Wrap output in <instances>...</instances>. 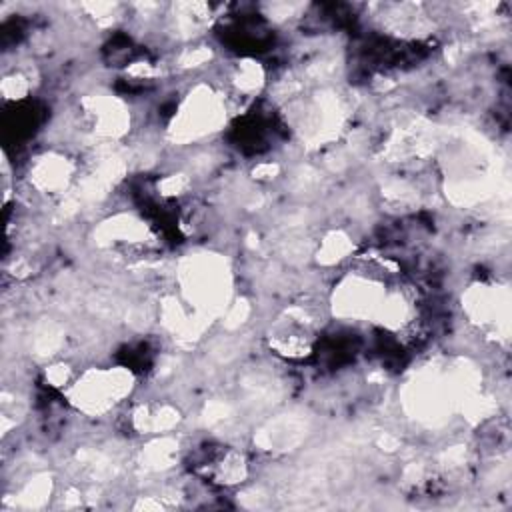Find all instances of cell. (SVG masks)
I'll use <instances>...</instances> for the list:
<instances>
[{
  "mask_svg": "<svg viewBox=\"0 0 512 512\" xmlns=\"http://www.w3.org/2000/svg\"><path fill=\"white\" fill-rule=\"evenodd\" d=\"M134 386V372L126 366L88 368L66 386V396L78 412L98 418L124 402Z\"/></svg>",
  "mask_w": 512,
  "mask_h": 512,
  "instance_id": "cell-1",
  "label": "cell"
}]
</instances>
